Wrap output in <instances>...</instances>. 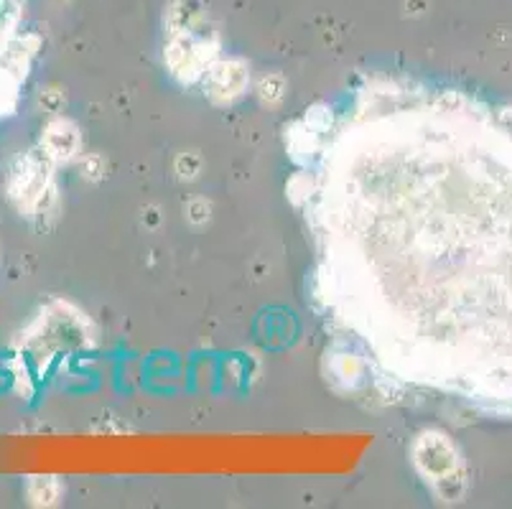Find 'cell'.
<instances>
[{"instance_id": "obj_1", "label": "cell", "mask_w": 512, "mask_h": 509, "mask_svg": "<svg viewBox=\"0 0 512 509\" xmlns=\"http://www.w3.org/2000/svg\"><path fill=\"white\" fill-rule=\"evenodd\" d=\"M51 158L46 153L41 156L21 158L18 168L11 176V199L21 209L29 212H41L54 202V184H51Z\"/></svg>"}, {"instance_id": "obj_2", "label": "cell", "mask_w": 512, "mask_h": 509, "mask_svg": "<svg viewBox=\"0 0 512 509\" xmlns=\"http://www.w3.org/2000/svg\"><path fill=\"white\" fill-rule=\"evenodd\" d=\"M214 59V41H209L204 34H197V26L174 31L169 51H166V62L171 72L184 82L204 77L207 69L212 67Z\"/></svg>"}, {"instance_id": "obj_3", "label": "cell", "mask_w": 512, "mask_h": 509, "mask_svg": "<svg viewBox=\"0 0 512 509\" xmlns=\"http://www.w3.org/2000/svg\"><path fill=\"white\" fill-rule=\"evenodd\" d=\"M413 456H416V466L421 469V474L439 489L449 487L451 482L459 479V474H456L459 461H456L454 446L439 433H426V436L418 438Z\"/></svg>"}, {"instance_id": "obj_4", "label": "cell", "mask_w": 512, "mask_h": 509, "mask_svg": "<svg viewBox=\"0 0 512 509\" xmlns=\"http://www.w3.org/2000/svg\"><path fill=\"white\" fill-rule=\"evenodd\" d=\"M204 84H207V92L212 100L232 102L248 87V67L237 62V59L214 62L204 74Z\"/></svg>"}, {"instance_id": "obj_5", "label": "cell", "mask_w": 512, "mask_h": 509, "mask_svg": "<svg viewBox=\"0 0 512 509\" xmlns=\"http://www.w3.org/2000/svg\"><path fill=\"white\" fill-rule=\"evenodd\" d=\"M79 133L69 120H54L44 133V153L57 163H67L77 156Z\"/></svg>"}, {"instance_id": "obj_6", "label": "cell", "mask_w": 512, "mask_h": 509, "mask_svg": "<svg viewBox=\"0 0 512 509\" xmlns=\"http://www.w3.org/2000/svg\"><path fill=\"white\" fill-rule=\"evenodd\" d=\"M29 494L36 504H54L59 497V482L54 476H34Z\"/></svg>"}, {"instance_id": "obj_7", "label": "cell", "mask_w": 512, "mask_h": 509, "mask_svg": "<svg viewBox=\"0 0 512 509\" xmlns=\"http://www.w3.org/2000/svg\"><path fill=\"white\" fill-rule=\"evenodd\" d=\"M337 377H342L344 382H349V385H355L357 380L362 377V362L357 357H349V354H342V357L337 359Z\"/></svg>"}, {"instance_id": "obj_8", "label": "cell", "mask_w": 512, "mask_h": 509, "mask_svg": "<svg viewBox=\"0 0 512 509\" xmlns=\"http://www.w3.org/2000/svg\"><path fill=\"white\" fill-rule=\"evenodd\" d=\"M283 87H286V84H283V77L273 74V77H265L263 82H260L258 92H260V97H263V100L278 102L283 97Z\"/></svg>"}, {"instance_id": "obj_9", "label": "cell", "mask_w": 512, "mask_h": 509, "mask_svg": "<svg viewBox=\"0 0 512 509\" xmlns=\"http://www.w3.org/2000/svg\"><path fill=\"white\" fill-rule=\"evenodd\" d=\"M199 166H202V161H199V156H194V153H184V156H179V161H176V171H179L181 179H194V176L199 174Z\"/></svg>"}]
</instances>
